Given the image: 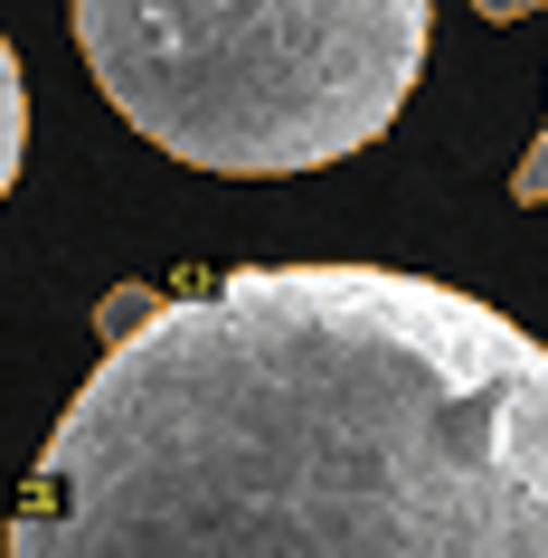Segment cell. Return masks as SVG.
Masks as SVG:
<instances>
[{
  "label": "cell",
  "instance_id": "3",
  "mask_svg": "<svg viewBox=\"0 0 548 558\" xmlns=\"http://www.w3.org/2000/svg\"><path fill=\"white\" fill-rule=\"evenodd\" d=\"M20 151H29V86H20V58H10V38H0V199H10V180H20Z\"/></svg>",
  "mask_w": 548,
  "mask_h": 558
},
{
  "label": "cell",
  "instance_id": "2",
  "mask_svg": "<svg viewBox=\"0 0 548 558\" xmlns=\"http://www.w3.org/2000/svg\"><path fill=\"white\" fill-rule=\"evenodd\" d=\"M426 38L435 0H76L105 105L228 180L369 151L426 76Z\"/></svg>",
  "mask_w": 548,
  "mask_h": 558
},
{
  "label": "cell",
  "instance_id": "5",
  "mask_svg": "<svg viewBox=\"0 0 548 558\" xmlns=\"http://www.w3.org/2000/svg\"><path fill=\"white\" fill-rule=\"evenodd\" d=\"M473 10H483V20H529L539 0H473Z\"/></svg>",
  "mask_w": 548,
  "mask_h": 558
},
{
  "label": "cell",
  "instance_id": "4",
  "mask_svg": "<svg viewBox=\"0 0 548 558\" xmlns=\"http://www.w3.org/2000/svg\"><path fill=\"white\" fill-rule=\"evenodd\" d=\"M511 190H520V199H529V208H548V123H539V143L520 151V171H511Z\"/></svg>",
  "mask_w": 548,
  "mask_h": 558
},
{
  "label": "cell",
  "instance_id": "1",
  "mask_svg": "<svg viewBox=\"0 0 548 558\" xmlns=\"http://www.w3.org/2000/svg\"><path fill=\"white\" fill-rule=\"evenodd\" d=\"M0 558H548V351L398 265L123 284Z\"/></svg>",
  "mask_w": 548,
  "mask_h": 558
}]
</instances>
